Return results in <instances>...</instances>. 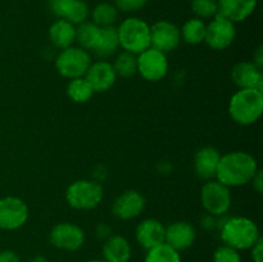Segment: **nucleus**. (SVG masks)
<instances>
[{
	"instance_id": "obj_11",
	"label": "nucleus",
	"mask_w": 263,
	"mask_h": 262,
	"mask_svg": "<svg viewBox=\"0 0 263 262\" xmlns=\"http://www.w3.org/2000/svg\"><path fill=\"white\" fill-rule=\"evenodd\" d=\"M51 246L61 251L76 252L84 246L85 231L79 225L72 222L57 223L49 234Z\"/></svg>"
},
{
	"instance_id": "obj_6",
	"label": "nucleus",
	"mask_w": 263,
	"mask_h": 262,
	"mask_svg": "<svg viewBox=\"0 0 263 262\" xmlns=\"http://www.w3.org/2000/svg\"><path fill=\"white\" fill-rule=\"evenodd\" d=\"M92 59L87 50L80 48L79 45L68 46L66 49H62L55 57V69L62 77L64 79H77V77H84L86 71L89 69Z\"/></svg>"
},
{
	"instance_id": "obj_12",
	"label": "nucleus",
	"mask_w": 263,
	"mask_h": 262,
	"mask_svg": "<svg viewBox=\"0 0 263 262\" xmlns=\"http://www.w3.org/2000/svg\"><path fill=\"white\" fill-rule=\"evenodd\" d=\"M181 43L180 28L170 21H158L151 26V46L167 54Z\"/></svg>"
},
{
	"instance_id": "obj_5",
	"label": "nucleus",
	"mask_w": 263,
	"mask_h": 262,
	"mask_svg": "<svg viewBox=\"0 0 263 262\" xmlns=\"http://www.w3.org/2000/svg\"><path fill=\"white\" fill-rule=\"evenodd\" d=\"M104 189L97 180L80 179L66 190V200L73 210L90 211L102 203Z\"/></svg>"
},
{
	"instance_id": "obj_21",
	"label": "nucleus",
	"mask_w": 263,
	"mask_h": 262,
	"mask_svg": "<svg viewBox=\"0 0 263 262\" xmlns=\"http://www.w3.org/2000/svg\"><path fill=\"white\" fill-rule=\"evenodd\" d=\"M218 13L231 22H243L257 8V0H217Z\"/></svg>"
},
{
	"instance_id": "obj_2",
	"label": "nucleus",
	"mask_w": 263,
	"mask_h": 262,
	"mask_svg": "<svg viewBox=\"0 0 263 262\" xmlns=\"http://www.w3.org/2000/svg\"><path fill=\"white\" fill-rule=\"evenodd\" d=\"M221 239L225 246L236 251H248L261 239L259 228L252 218L234 216L221 225Z\"/></svg>"
},
{
	"instance_id": "obj_25",
	"label": "nucleus",
	"mask_w": 263,
	"mask_h": 262,
	"mask_svg": "<svg viewBox=\"0 0 263 262\" xmlns=\"http://www.w3.org/2000/svg\"><path fill=\"white\" fill-rule=\"evenodd\" d=\"M181 33V40H184L190 45H198V44L204 43L205 36V23L200 18H190L180 30Z\"/></svg>"
},
{
	"instance_id": "obj_10",
	"label": "nucleus",
	"mask_w": 263,
	"mask_h": 262,
	"mask_svg": "<svg viewBox=\"0 0 263 262\" xmlns=\"http://www.w3.org/2000/svg\"><path fill=\"white\" fill-rule=\"evenodd\" d=\"M236 36L235 23L218 13L205 25L204 43L213 50H225L234 43Z\"/></svg>"
},
{
	"instance_id": "obj_22",
	"label": "nucleus",
	"mask_w": 263,
	"mask_h": 262,
	"mask_svg": "<svg viewBox=\"0 0 263 262\" xmlns=\"http://www.w3.org/2000/svg\"><path fill=\"white\" fill-rule=\"evenodd\" d=\"M49 40L54 48L66 49L76 43V26L66 20L58 18L49 28Z\"/></svg>"
},
{
	"instance_id": "obj_19",
	"label": "nucleus",
	"mask_w": 263,
	"mask_h": 262,
	"mask_svg": "<svg viewBox=\"0 0 263 262\" xmlns=\"http://www.w3.org/2000/svg\"><path fill=\"white\" fill-rule=\"evenodd\" d=\"M221 153L213 146H203L195 153L194 171L199 179L208 181L216 179Z\"/></svg>"
},
{
	"instance_id": "obj_14",
	"label": "nucleus",
	"mask_w": 263,
	"mask_h": 262,
	"mask_svg": "<svg viewBox=\"0 0 263 262\" xmlns=\"http://www.w3.org/2000/svg\"><path fill=\"white\" fill-rule=\"evenodd\" d=\"M84 77L92 87L94 92L108 91L112 89L118 79L112 63L107 59H98V61L91 62Z\"/></svg>"
},
{
	"instance_id": "obj_39",
	"label": "nucleus",
	"mask_w": 263,
	"mask_h": 262,
	"mask_svg": "<svg viewBox=\"0 0 263 262\" xmlns=\"http://www.w3.org/2000/svg\"><path fill=\"white\" fill-rule=\"evenodd\" d=\"M85 262H104V261H103V259L94 258V259H87V261H85Z\"/></svg>"
},
{
	"instance_id": "obj_26",
	"label": "nucleus",
	"mask_w": 263,
	"mask_h": 262,
	"mask_svg": "<svg viewBox=\"0 0 263 262\" xmlns=\"http://www.w3.org/2000/svg\"><path fill=\"white\" fill-rule=\"evenodd\" d=\"M94 90L90 86L89 82L86 81L85 77H77V79H72L68 81L67 85V95L69 99L74 103H82L89 102L94 95Z\"/></svg>"
},
{
	"instance_id": "obj_36",
	"label": "nucleus",
	"mask_w": 263,
	"mask_h": 262,
	"mask_svg": "<svg viewBox=\"0 0 263 262\" xmlns=\"http://www.w3.org/2000/svg\"><path fill=\"white\" fill-rule=\"evenodd\" d=\"M252 62H253L258 68L262 69L263 67V46L262 45H259L258 48L256 49V51H254L253 54V61Z\"/></svg>"
},
{
	"instance_id": "obj_29",
	"label": "nucleus",
	"mask_w": 263,
	"mask_h": 262,
	"mask_svg": "<svg viewBox=\"0 0 263 262\" xmlns=\"http://www.w3.org/2000/svg\"><path fill=\"white\" fill-rule=\"evenodd\" d=\"M144 262H182V259L180 252L168 244L162 243L146 251Z\"/></svg>"
},
{
	"instance_id": "obj_8",
	"label": "nucleus",
	"mask_w": 263,
	"mask_h": 262,
	"mask_svg": "<svg viewBox=\"0 0 263 262\" xmlns=\"http://www.w3.org/2000/svg\"><path fill=\"white\" fill-rule=\"evenodd\" d=\"M138 61V73L149 82H158L163 80L168 73V59L167 54L148 48L143 53L136 55Z\"/></svg>"
},
{
	"instance_id": "obj_18",
	"label": "nucleus",
	"mask_w": 263,
	"mask_h": 262,
	"mask_svg": "<svg viewBox=\"0 0 263 262\" xmlns=\"http://www.w3.org/2000/svg\"><path fill=\"white\" fill-rule=\"evenodd\" d=\"M166 226L157 218H145L135 229L136 241L145 251L164 243Z\"/></svg>"
},
{
	"instance_id": "obj_31",
	"label": "nucleus",
	"mask_w": 263,
	"mask_h": 262,
	"mask_svg": "<svg viewBox=\"0 0 263 262\" xmlns=\"http://www.w3.org/2000/svg\"><path fill=\"white\" fill-rule=\"evenodd\" d=\"M212 262H243V259L240 252L222 244L213 252Z\"/></svg>"
},
{
	"instance_id": "obj_37",
	"label": "nucleus",
	"mask_w": 263,
	"mask_h": 262,
	"mask_svg": "<svg viewBox=\"0 0 263 262\" xmlns=\"http://www.w3.org/2000/svg\"><path fill=\"white\" fill-rule=\"evenodd\" d=\"M110 235H112V234H110V228H108V226L104 225V223H102V225H99L97 228L98 238H103L105 240V239L109 238Z\"/></svg>"
},
{
	"instance_id": "obj_32",
	"label": "nucleus",
	"mask_w": 263,
	"mask_h": 262,
	"mask_svg": "<svg viewBox=\"0 0 263 262\" xmlns=\"http://www.w3.org/2000/svg\"><path fill=\"white\" fill-rule=\"evenodd\" d=\"M149 0H115V5L118 9V12H138L143 9Z\"/></svg>"
},
{
	"instance_id": "obj_13",
	"label": "nucleus",
	"mask_w": 263,
	"mask_h": 262,
	"mask_svg": "<svg viewBox=\"0 0 263 262\" xmlns=\"http://www.w3.org/2000/svg\"><path fill=\"white\" fill-rule=\"evenodd\" d=\"M145 198L138 190H125L112 204V213L118 220L128 221L139 217L145 208Z\"/></svg>"
},
{
	"instance_id": "obj_27",
	"label": "nucleus",
	"mask_w": 263,
	"mask_h": 262,
	"mask_svg": "<svg viewBox=\"0 0 263 262\" xmlns=\"http://www.w3.org/2000/svg\"><path fill=\"white\" fill-rule=\"evenodd\" d=\"M90 15H91V22L95 23L98 27H109L115 26L117 21L118 9L115 4L100 3L90 12Z\"/></svg>"
},
{
	"instance_id": "obj_34",
	"label": "nucleus",
	"mask_w": 263,
	"mask_h": 262,
	"mask_svg": "<svg viewBox=\"0 0 263 262\" xmlns=\"http://www.w3.org/2000/svg\"><path fill=\"white\" fill-rule=\"evenodd\" d=\"M0 262H22L17 252L12 249H3L0 251Z\"/></svg>"
},
{
	"instance_id": "obj_23",
	"label": "nucleus",
	"mask_w": 263,
	"mask_h": 262,
	"mask_svg": "<svg viewBox=\"0 0 263 262\" xmlns=\"http://www.w3.org/2000/svg\"><path fill=\"white\" fill-rule=\"evenodd\" d=\"M120 49V40H118L117 27L109 26V27H102L100 38L97 46L91 53L99 59H108L115 55Z\"/></svg>"
},
{
	"instance_id": "obj_24",
	"label": "nucleus",
	"mask_w": 263,
	"mask_h": 262,
	"mask_svg": "<svg viewBox=\"0 0 263 262\" xmlns=\"http://www.w3.org/2000/svg\"><path fill=\"white\" fill-rule=\"evenodd\" d=\"M100 31L102 27H98L91 21L81 23L76 26V43L79 44L80 48L85 49L90 53L95 49L98 41L100 38Z\"/></svg>"
},
{
	"instance_id": "obj_3",
	"label": "nucleus",
	"mask_w": 263,
	"mask_h": 262,
	"mask_svg": "<svg viewBox=\"0 0 263 262\" xmlns=\"http://www.w3.org/2000/svg\"><path fill=\"white\" fill-rule=\"evenodd\" d=\"M231 120L241 126L256 123L263 113V91L258 89H239L229 102Z\"/></svg>"
},
{
	"instance_id": "obj_1",
	"label": "nucleus",
	"mask_w": 263,
	"mask_h": 262,
	"mask_svg": "<svg viewBox=\"0 0 263 262\" xmlns=\"http://www.w3.org/2000/svg\"><path fill=\"white\" fill-rule=\"evenodd\" d=\"M258 170V162L251 153L229 152L221 156L216 180L228 188H239L251 184Z\"/></svg>"
},
{
	"instance_id": "obj_16",
	"label": "nucleus",
	"mask_w": 263,
	"mask_h": 262,
	"mask_svg": "<svg viewBox=\"0 0 263 262\" xmlns=\"http://www.w3.org/2000/svg\"><path fill=\"white\" fill-rule=\"evenodd\" d=\"M197 239V230L187 221H175L171 225L166 226L164 243L181 253L189 249Z\"/></svg>"
},
{
	"instance_id": "obj_4",
	"label": "nucleus",
	"mask_w": 263,
	"mask_h": 262,
	"mask_svg": "<svg viewBox=\"0 0 263 262\" xmlns=\"http://www.w3.org/2000/svg\"><path fill=\"white\" fill-rule=\"evenodd\" d=\"M120 48L135 55L151 48V26L139 17H128L117 27Z\"/></svg>"
},
{
	"instance_id": "obj_38",
	"label": "nucleus",
	"mask_w": 263,
	"mask_h": 262,
	"mask_svg": "<svg viewBox=\"0 0 263 262\" xmlns=\"http://www.w3.org/2000/svg\"><path fill=\"white\" fill-rule=\"evenodd\" d=\"M28 262H49V259L45 258L44 256H36V257H33L32 259H30Z\"/></svg>"
},
{
	"instance_id": "obj_33",
	"label": "nucleus",
	"mask_w": 263,
	"mask_h": 262,
	"mask_svg": "<svg viewBox=\"0 0 263 262\" xmlns=\"http://www.w3.org/2000/svg\"><path fill=\"white\" fill-rule=\"evenodd\" d=\"M251 257L253 262H263V240L262 238L252 247L251 249Z\"/></svg>"
},
{
	"instance_id": "obj_9",
	"label": "nucleus",
	"mask_w": 263,
	"mask_h": 262,
	"mask_svg": "<svg viewBox=\"0 0 263 262\" xmlns=\"http://www.w3.org/2000/svg\"><path fill=\"white\" fill-rule=\"evenodd\" d=\"M27 203L18 197L0 198V230L13 231L22 228L28 220Z\"/></svg>"
},
{
	"instance_id": "obj_17",
	"label": "nucleus",
	"mask_w": 263,
	"mask_h": 262,
	"mask_svg": "<svg viewBox=\"0 0 263 262\" xmlns=\"http://www.w3.org/2000/svg\"><path fill=\"white\" fill-rule=\"evenodd\" d=\"M231 80L239 89H258L263 91V72L252 61L236 63L231 69Z\"/></svg>"
},
{
	"instance_id": "obj_28",
	"label": "nucleus",
	"mask_w": 263,
	"mask_h": 262,
	"mask_svg": "<svg viewBox=\"0 0 263 262\" xmlns=\"http://www.w3.org/2000/svg\"><path fill=\"white\" fill-rule=\"evenodd\" d=\"M117 77L122 79H130L134 74L138 73V61L136 55L128 51L122 50L116 55L115 62L112 63Z\"/></svg>"
},
{
	"instance_id": "obj_15",
	"label": "nucleus",
	"mask_w": 263,
	"mask_h": 262,
	"mask_svg": "<svg viewBox=\"0 0 263 262\" xmlns=\"http://www.w3.org/2000/svg\"><path fill=\"white\" fill-rule=\"evenodd\" d=\"M51 13L74 26L89 21L90 9L84 0H49Z\"/></svg>"
},
{
	"instance_id": "obj_35",
	"label": "nucleus",
	"mask_w": 263,
	"mask_h": 262,
	"mask_svg": "<svg viewBox=\"0 0 263 262\" xmlns=\"http://www.w3.org/2000/svg\"><path fill=\"white\" fill-rule=\"evenodd\" d=\"M252 185H253V189L256 190L258 194H262L263 192V176H262V171L261 170H258L257 171V174L254 175V177L252 179Z\"/></svg>"
},
{
	"instance_id": "obj_20",
	"label": "nucleus",
	"mask_w": 263,
	"mask_h": 262,
	"mask_svg": "<svg viewBox=\"0 0 263 262\" xmlns=\"http://www.w3.org/2000/svg\"><path fill=\"white\" fill-rule=\"evenodd\" d=\"M102 254L104 262H130L133 249L125 236L115 234L104 240Z\"/></svg>"
},
{
	"instance_id": "obj_7",
	"label": "nucleus",
	"mask_w": 263,
	"mask_h": 262,
	"mask_svg": "<svg viewBox=\"0 0 263 262\" xmlns=\"http://www.w3.org/2000/svg\"><path fill=\"white\" fill-rule=\"evenodd\" d=\"M200 202L205 212L215 217H221L229 212L231 207L230 188L221 184L218 180H208L200 189Z\"/></svg>"
},
{
	"instance_id": "obj_30",
	"label": "nucleus",
	"mask_w": 263,
	"mask_h": 262,
	"mask_svg": "<svg viewBox=\"0 0 263 262\" xmlns=\"http://www.w3.org/2000/svg\"><path fill=\"white\" fill-rule=\"evenodd\" d=\"M192 12L200 20H208L218 14L217 0H192Z\"/></svg>"
}]
</instances>
